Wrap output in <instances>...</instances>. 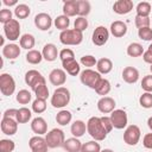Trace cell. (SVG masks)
<instances>
[{
  "label": "cell",
  "instance_id": "obj_58",
  "mask_svg": "<svg viewBox=\"0 0 152 152\" xmlns=\"http://www.w3.org/2000/svg\"><path fill=\"white\" fill-rule=\"evenodd\" d=\"M148 50H151V51H152V43L150 44V46H148Z\"/></svg>",
  "mask_w": 152,
  "mask_h": 152
},
{
  "label": "cell",
  "instance_id": "obj_25",
  "mask_svg": "<svg viewBox=\"0 0 152 152\" xmlns=\"http://www.w3.org/2000/svg\"><path fill=\"white\" fill-rule=\"evenodd\" d=\"M63 148L66 151V152H81V148H82V142L80 141L78 138H69L64 141V145H63Z\"/></svg>",
  "mask_w": 152,
  "mask_h": 152
},
{
  "label": "cell",
  "instance_id": "obj_9",
  "mask_svg": "<svg viewBox=\"0 0 152 152\" xmlns=\"http://www.w3.org/2000/svg\"><path fill=\"white\" fill-rule=\"evenodd\" d=\"M110 120L113 124V127L116 129H122L127 126L128 122V118H127V113L124 109H114L110 113Z\"/></svg>",
  "mask_w": 152,
  "mask_h": 152
},
{
  "label": "cell",
  "instance_id": "obj_36",
  "mask_svg": "<svg viewBox=\"0 0 152 152\" xmlns=\"http://www.w3.org/2000/svg\"><path fill=\"white\" fill-rule=\"evenodd\" d=\"M151 4L147 1H141L137 5L135 11H137V15L139 17H150L151 14Z\"/></svg>",
  "mask_w": 152,
  "mask_h": 152
},
{
  "label": "cell",
  "instance_id": "obj_3",
  "mask_svg": "<svg viewBox=\"0 0 152 152\" xmlns=\"http://www.w3.org/2000/svg\"><path fill=\"white\" fill-rule=\"evenodd\" d=\"M83 40V32L75 28H68L59 33V42L64 45H80Z\"/></svg>",
  "mask_w": 152,
  "mask_h": 152
},
{
  "label": "cell",
  "instance_id": "obj_52",
  "mask_svg": "<svg viewBox=\"0 0 152 152\" xmlns=\"http://www.w3.org/2000/svg\"><path fill=\"white\" fill-rule=\"evenodd\" d=\"M101 121H102V124H103L106 131L109 133V132L113 129V124H112L110 118H109V116H102V118H101Z\"/></svg>",
  "mask_w": 152,
  "mask_h": 152
},
{
  "label": "cell",
  "instance_id": "obj_22",
  "mask_svg": "<svg viewBox=\"0 0 152 152\" xmlns=\"http://www.w3.org/2000/svg\"><path fill=\"white\" fill-rule=\"evenodd\" d=\"M122 80L126 83H129V84H133V83L138 82V80H139L138 69H135L134 66H126L122 70Z\"/></svg>",
  "mask_w": 152,
  "mask_h": 152
},
{
  "label": "cell",
  "instance_id": "obj_4",
  "mask_svg": "<svg viewBox=\"0 0 152 152\" xmlns=\"http://www.w3.org/2000/svg\"><path fill=\"white\" fill-rule=\"evenodd\" d=\"M102 76L100 72H97V70H91V69H84L83 71H81L80 74V81L82 84L87 86L90 89L96 88V86L99 84V82L101 81Z\"/></svg>",
  "mask_w": 152,
  "mask_h": 152
},
{
  "label": "cell",
  "instance_id": "obj_41",
  "mask_svg": "<svg viewBox=\"0 0 152 152\" xmlns=\"http://www.w3.org/2000/svg\"><path fill=\"white\" fill-rule=\"evenodd\" d=\"M46 109V100L43 99H36L32 102V110L37 114H42Z\"/></svg>",
  "mask_w": 152,
  "mask_h": 152
},
{
  "label": "cell",
  "instance_id": "obj_46",
  "mask_svg": "<svg viewBox=\"0 0 152 152\" xmlns=\"http://www.w3.org/2000/svg\"><path fill=\"white\" fill-rule=\"evenodd\" d=\"M134 24L138 27V30L139 28H142V27H150L151 19H150V17H139V15H135Z\"/></svg>",
  "mask_w": 152,
  "mask_h": 152
},
{
  "label": "cell",
  "instance_id": "obj_51",
  "mask_svg": "<svg viewBox=\"0 0 152 152\" xmlns=\"http://www.w3.org/2000/svg\"><path fill=\"white\" fill-rule=\"evenodd\" d=\"M142 145L144 147L152 150V133H146L142 138Z\"/></svg>",
  "mask_w": 152,
  "mask_h": 152
},
{
  "label": "cell",
  "instance_id": "obj_43",
  "mask_svg": "<svg viewBox=\"0 0 152 152\" xmlns=\"http://www.w3.org/2000/svg\"><path fill=\"white\" fill-rule=\"evenodd\" d=\"M80 63H81L83 66H86L87 69H90L91 66H94V65L97 64V59H96L94 56H91V55H84V56L81 57Z\"/></svg>",
  "mask_w": 152,
  "mask_h": 152
},
{
  "label": "cell",
  "instance_id": "obj_19",
  "mask_svg": "<svg viewBox=\"0 0 152 152\" xmlns=\"http://www.w3.org/2000/svg\"><path fill=\"white\" fill-rule=\"evenodd\" d=\"M42 55H43V58L48 62H53L57 59V57H59V52L57 50V46L52 43H48L44 45Z\"/></svg>",
  "mask_w": 152,
  "mask_h": 152
},
{
  "label": "cell",
  "instance_id": "obj_24",
  "mask_svg": "<svg viewBox=\"0 0 152 152\" xmlns=\"http://www.w3.org/2000/svg\"><path fill=\"white\" fill-rule=\"evenodd\" d=\"M87 131V124L82 120H76L71 124V127H70V132L71 134L75 137V138H81L82 135H84Z\"/></svg>",
  "mask_w": 152,
  "mask_h": 152
},
{
  "label": "cell",
  "instance_id": "obj_10",
  "mask_svg": "<svg viewBox=\"0 0 152 152\" xmlns=\"http://www.w3.org/2000/svg\"><path fill=\"white\" fill-rule=\"evenodd\" d=\"M108 38H109V31L106 26H102V25L97 26L94 30L93 36H91V40L96 46L104 45L108 42Z\"/></svg>",
  "mask_w": 152,
  "mask_h": 152
},
{
  "label": "cell",
  "instance_id": "obj_54",
  "mask_svg": "<svg viewBox=\"0 0 152 152\" xmlns=\"http://www.w3.org/2000/svg\"><path fill=\"white\" fill-rule=\"evenodd\" d=\"M142 59H144V62L145 63H148L150 65L152 64V51L151 50H146V51H144V53H142Z\"/></svg>",
  "mask_w": 152,
  "mask_h": 152
},
{
  "label": "cell",
  "instance_id": "obj_8",
  "mask_svg": "<svg viewBox=\"0 0 152 152\" xmlns=\"http://www.w3.org/2000/svg\"><path fill=\"white\" fill-rule=\"evenodd\" d=\"M4 33H5V37L8 39V40H17L19 39V36H20V24L17 19H12L11 21H8L7 24L4 25Z\"/></svg>",
  "mask_w": 152,
  "mask_h": 152
},
{
  "label": "cell",
  "instance_id": "obj_6",
  "mask_svg": "<svg viewBox=\"0 0 152 152\" xmlns=\"http://www.w3.org/2000/svg\"><path fill=\"white\" fill-rule=\"evenodd\" d=\"M15 90V81L12 75L4 72L0 75V91L4 96H11Z\"/></svg>",
  "mask_w": 152,
  "mask_h": 152
},
{
  "label": "cell",
  "instance_id": "obj_44",
  "mask_svg": "<svg viewBox=\"0 0 152 152\" xmlns=\"http://www.w3.org/2000/svg\"><path fill=\"white\" fill-rule=\"evenodd\" d=\"M15 148V144L11 139H1L0 140V152H12Z\"/></svg>",
  "mask_w": 152,
  "mask_h": 152
},
{
  "label": "cell",
  "instance_id": "obj_28",
  "mask_svg": "<svg viewBox=\"0 0 152 152\" xmlns=\"http://www.w3.org/2000/svg\"><path fill=\"white\" fill-rule=\"evenodd\" d=\"M63 14L66 17L77 15V0H69L63 4Z\"/></svg>",
  "mask_w": 152,
  "mask_h": 152
},
{
  "label": "cell",
  "instance_id": "obj_55",
  "mask_svg": "<svg viewBox=\"0 0 152 152\" xmlns=\"http://www.w3.org/2000/svg\"><path fill=\"white\" fill-rule=\"evenodd\" d=\"M4 2V5H6V6H17V5H19L18 2H17V0H4L2 1Z\"/></svg>",
  "mask_w": 152,
  "mask_h": 152
},
{
  "label": "cell",
  "instance_id": "obj_14",
  "mask_svg": "<svg viewBox=\"0 0 152 152\" xmlns=\"http://www.w3.org/2000/svg\"><path fill=\"white\" fill-rule=\"evenodd\" d=\"M28 146L31 148V152H48V144L45 138L40 135H34L28 140Z\"/></svg>",
  "mask_w": 152,
  "mask_h": 152
},
{
  "label": "cell",
  "instance_id": "obj_53",
  "mask_svg": "<svg viewBox=\"0 0 152 152\" xmlns=\"http://www.w3.org/2000/svg\"><path fill=\"white\" fill-rule=\"evenodd\" d=\"M17 112H18V109H14V108L6 109V110L4 112V114H2V118H13V119H15Z\"/></svg>",
  "mask_w": 152,
  "mask_h": 152
},
{
  "label": "cell",
  "instance_id": "obj_21",
  "mask_svg": "<svg viewBox=\"0 0 152 152\" xmlns=\"http://www.w3.org/2000/svg\"><path fill=\"white\" fill-rule=\"evenodd\" d=\"M19 55H20V46L14 43L6 44L2 48V56L7 59H15L19 57Z\"/></svg>",
  "mask_w": 152,
  "mask_h": 152
},
{
  "label": "cell",
  "instance_id": "obj_47",
  "mask_svg": "<svg viewBox=\"0 0 152 152\" xmlns=\"http://www.w3.org/2000/svg\"><path fill=\"white\" fill-rule=\"evenodd\" d=\"M138 36L140 39L150 42L152 40V28L151 27H142L138 30Z\"/></svg>",
  "mask_w": 152,
  "mask_h": 152
},
{
  "label": "cell",
  "instance_id": "obj_18",
  "mask_svg": "<svg viewBox=\"0 0 152 152\" xmlns=\"http://www.w3.org/2000/svg\"><path fill=\"white\" fill-rule=\"evenodd\" d=\"M31 129L36 135H43L48 133V124L44 118L37 116L31 121Z\"/></svg>",
  "mask_w": 152,
  "mask_h": 152
},
{
  "label": "cell",
  "instance_id": "obj_20",
  "mask_svg": "<svg viewBox=\"0 0 152 152\" xmlns=\"http://www.w3.org/2000/svg\"><path fill=\"white\" fill-rule=\"evenodd\" d=\"M109 32L115 38H121L127 33V25L121 20H115V21H113L110 24Z\"/></svg>",
  "mask_w": 152,
  "mask_h": 152
},
{
  "label": "cell",
  "instance_id": "obj_23",
  "mask_svg": "<svg viewBox=\"0 0 152 152\" xmlns=\"http://www.w3.org/2000/svg\"><path fill=\"white\" fill-rule=\"evenodd\" d=\"M62 66H63V70L65 72H68L70 76H77L81 72L80 63L75 58L74 59L65 61V62H62Z\"/></svg>",
  "mask_w": 152,
  "mask_h": 152
},
{
  "label": "cell",
  "instance_id": "obj_50",
  "mask_svg": "<svg viewBox=\"0 0 152 152\" xmlns=\"http://www.w3.org/2000/svg\"><path fill=\"white\" fill-rule=\"evenodd\" d=\"M59 58L62 62H65V61H69V59H74L75 58V53L71 49H63L59 51Z\"/></svg>",
  "mask_w": 152,
  "mask_h": 152
},
{
  "label": "cell",
  "instance_id": "obj_12",
  "mask_svg": "<svg viewBox=\"0 0 152 152\" xmlns=\"http://www.w3.org/2000/svg\"><path fill=\"white\" fill-rule=\"evenodd\" d=\"M34 25L40 31H48L52 26V18L50 17V14H48L45 12L38 13L34 17Z\"/></svg>",
  "mask_w": 152,
  "mask_h": 152
},
{
  "label": "cell",
  "instance_id": "obj_45",
  "mask_svg": "<svg viewBox=\"0 0 152 152\" xmlns=\"http://www.w3.org/2000/svg\"><path fill=\"white\" fill-rule=\"evenodd\" d=\"M88 27V19L84 18V17H77L74 21V28L80 31V32H83L84 30H87Z\"/></svg>",
  "mask_w": 152,
  "mask_h": 152
},
{
  "label": "cell",
  "instance_id": "obj_29",
  "mask_svg": "<svg viewBox=\"0 0 152 152\" xmlns=\"http://www.w3.org/2000/svg\"><path fill=\"white\" fill-rule=\"evenodd\" d=\"M72 119V114L70 110L66 109H62L56 114V122L61 126H66L68 124H70Z\"/></svg>",
  "mask_w": 152,
  "mask_h": 152
},
{
  "label": "cell",
  "instance_id": "obj_11",
  "mask_svg": "<svg viewBox=\"0 0 152 152\" xmlns=\"http://www.w3.org/2000/svg\"><path fill=\"white\" fill-rule=\"evenodd\" d=\"M43 82H46L45 77L37 70L32 69V70H28L26 74H25V83L27 86H30V88L32 90H34L40 83Z\"/></svg>",
  "mask_w": 152,
  "mask_h": 152
},
{
  "label": "cell",
  "instance_id": "obj_48",
  "mask_svg": "<svg viewBox=\"0 0 152 152\" xmlns=\"http://www.w3.org/2000/svg\"><path fill=\"white\" fill-rule=\"evenodd\" d=\"M141 89L145 93H152V75H146L141 80Z\"/></svg>",
  "mask_w": 152,
  "mask_h": 152
},
{
  "label": "cell",
  "instance_id": "obj_59",
  "mask_svg": "<svg viewBox=\"0 0 152 152\" xmlns=\"http://www.w3.org/2000/svg\"><path fill=\"white\" fill-rule=\"evenodd\" d=\"M150 71H151V75H152V64H151V66H150Z\"/></svg>",
  "mask_w": 152,
  "mask_h": 152
},
{
  "label": "cell",
  "instance_id": "obj_30",
  "mask_svg": "<svg viewBox=\"0 0 152 152\" xmlns=\"http://www.w3.org/2000/svg\"><path fill=\"white\" fill-rule=\"evenodd\" d=\"M31 118H32V112L27 107H21L17 112L15 120L18 121V124H26L31 120Z\"/></svg>",
  "mask_w": 152,
  "mask_h": 152
},
{
  "label": "cell",
  "instance_id": "obj_7",
  "mask_svg": "<svg viewBox=\"0 0 152 152\" xmlns=\"http://www.w3.org/2000/svg\"><path fill=\"white\" fill-rule=\"evenodd\" d=\"M141 131L137 125H129L124 132V141L129 146H135L140 140Z\"/></svg>",
  "mask_w": 152,
  "mask_h": 152
},
{
  "label": "cell",
  "instance_id": "obj_27",
  "mask_svg": "<svg viewBox=\"0 0 152 152\" xmlns=\"http://www.w3.org/2000/svg\"><path fill=\"white\" fill-rule=\"evenodd\" d=\"M19 44H20V48L21 49H25V50H33L32 48L36 44V39H34V36L31 34V33H25L20 37L19 39Z\"/></svg>",
  "mask_w": 152,
  "mask_h": 152
},
{
  "label": "cell",
  "instance_id": "obj_38",
  "mask_svg": "<svg viewBox=\"0 0 152 152\" xmlns=\"http://www.w3.org/2000/svg\"><path fill=\"white\" fill-rule=\"evenodd\" d=\"M100 151H101V146L96 140H90L82 144L81 152H100Z\"/></svg>",
  "mask_w": 152,
  "mask_h": 152
},
{
  "label": "cell",
  "instance_id": "obj_17",
  "mask_svg": "<svg viewBox=\"0 0 152 152\" xmlns=\"http://www.w3.org/2000/svg\"><path fill=\"white\" fill-rule=\"evenodd\" d=\"M132 10H133V1L132 0H118L113 5V11L120 15L128 14Z\"/></svg>",
  "mask_w": 152,
  "mask_h": 152
},
{
  "label": "cell",
  "instance_id": "obj_32",
  "mask_svg": "<svg viewBox=\"0 0 152 152\" xmlns=\"http://www.w3.org/2000/svg\"><path fill=\"white\" fill-rule=\"evenodd\" d=\"M31 13V8L26 4H19L14 8V15L18 19H26Z\"/></svg>",
  "mask_w": 152,
  "mask_h": 152
},
{
  "label": "cell",
  "instance_id": "obj_1",
  "mask_svg": "<svg viewBox=\"0 0 152 152\" xmlns=\"http://www.w3.org/2000/svg\"><path fill=\"white\" fill-rule=\"evenodd\" d=\"M87 132L96 141L104 140L108 134V132L106 131V128L101 121V118H99V116L89 118V120L87 121Z\"/></svg>",
  "mask_w": 152,
  "mask_h": 152
},
{
  "label": "cell",
  "instance_id": "obj_35",
  "mask_svg": "<svg viewBox=\"0 0 152 152\" xmlns=\"http://www.w3.org/2000/svg\"><path fill=\"white\" fill-rule=\"evenodd\" d=\"M110 88H112L110 87V82L108 80H106V78H101V81L99 82V84L95 88V91L103 97V96H106V95L109 94Z\"/></svg>",
  "mask_w": 152,
  "mask_h": 152
},
{
  "label": "cell",
  "instance_id": "obj_26",
  "mask_svg": "<svg viewBox=\"0 0 152 152\" xmlns=\"http://www.w3.org/2000/svg\"><path fill=\"white\" fill-rule=\"evenodd\" d=\"M96 69H97V72H100L101 75H106V74H109L113 69V62L107 58V57H103V58H100L97 61V64H96Z\"/></svg>",
  "mask_w": 152,
  "mask_h": 152
},
{
  "label": "cell",
  "instance_id": "obj_2",
  "mask_svg": "<svg viewBox=\"0 0 152 152\" xmlns=\"http://www.w3.org/2000/svg\"><path fill=\"white\" fill-rule=\"evenodd\" d=\"M70 91L65 87H58L51 95V104L53 108H64L70 102Z\"/></svg>",
  "mask_w": 152,
  "mask_h": 152
},
{
  "label": "cell",
  "instance_id": "obj_57",
  "mask_svg": "<svg viewBox=\"0 0 152 152\" xmlns=\"http://www.w3.org/2000/svg\"><path fill=\"white\" fill-rule=\"evenodd\" d=\"M100 152H114L113 150H110V148H104V150H101Z\"/></svg>",
  "mask_w": 152,
  "mask_h": 152
},
{
  "label": "cell",
  "instance_id": "obj_42",
  "mask_svg": "<svg viewBox=\"0 0 152 152\" xmlns=\"http://www.w3.org/2000/svg\"><path fill=\"white\" fill-rule=\"evenodd\" d=\"M139 104L146 109L152 108V93H142L139 97Z\"/></svg>",
  "mask_w": 152,
  "mask_h": 152
},
{
  "label": "cell",
  "instance_id": "obj_40",
  "mask_svg": "<svg viewBox=\"0 0 152 152\" xmlns=\"http://www.w3.org/2000/svg\"><path fill=\"white\" fill-rule=\"evenodd\" d=\"M33 91H34V94H36V99H43V100H46L48 96H49V89H48L46 82L40 83Z\"/></svg>",
  "mask_w": 152,
  "mask_h": 152
},
{
  "label": "cell",
  "instance_id": "obj_13",
  "mask_svg": "<svg viewBox=\"0 0 152 152\" xmlns=\"http://www.w3.org/2000/svg\"><path fill=\"white\" fill-rule=\"evenodd\" d=\"M0 126L1 132L6 135H14L18 131V121L13 118H2Z\"/></svg>",
  "mask_w": 152,
  "mask_h": 152
},
{
  "label": "cell",
  "instance_id": "obj_34",
  "mask_svg": "<svg viewBox=\"0 0 152 152\" xmlns=\"http://www.w3.org/2000/svg\"><path fill=\"white\" fill-rule=\"evenodd\" d=\"M25 58H26V62L30 63V64H39L42 62V59H44L42 52L38 51V50H34V49L33 50H30L26 53Z\"/></svg>",
  "mask_w": 152,
  "mask_h": 152
},
{
  "label": "cell",
  "instance_id": "obj_5",
  "mask_svg": "<svg viewBox=\"0 0 152 152\" xmlns=\"http://www.w3.org/2000/svg\"><path fill=\"white\" fill-rule=\"evenodd\" d=\"M45 140H46V144H48L49 148L63 147L64 141H65V135H64V132L61 128H52L50 132L46 133Z\"/></svg>",
  "mask_w": 152,
  "mask_h": 152
},
{
  "label": "cell",
  "instance_id": "obj_31",
  "mask_svg": "<svg viewBox=\"0 0 152 152\" xmlns=\"http://www.w3.org/2000/svg\"><path fill=\"white\" fill-rule=\"evenodd\" d=\"M91 6L90 2L87 0H77V15L78 17H87L90 13Z\"/></svg>",
  "mask_w": 152,
  "mask_h": 152
},
{
  "label": "cell",
  "instance_id": "obj_56",
  "mask_svg": "<svg viewBox=\"0 0 152 152\" xmlns=\"http://www.w3.org/2000/svg\"><path fill=\"white\" fill-rule=\"evenodd\" d=\"M147 126H148V128L152 131V116H150V118L147 119Z\"/></svg>",
  "mask_w": 152,
  "mask_h": 152
},
{
  "label": "cell",
  "instance_id": "obj_33",
  "mask_svg": "<svg viewBox=\"0 0 152 152\" xmlns=\"http://www.w3.org/2000/svg\"><path fill=\"white\" fill-rule=\"evenodd\" d=\"M126 52L129 57H140L144 53V49H142V45L139 43H131L127 46Z\"/></svg>",
  "mask_w": 152,
  "mask_h": 152
},
{
  "label": "cell",
  "instance_id": "obj_49",
  "mask_svg": "<svg viewBox=\"0 0 152 152\" xmlns=\"http://www.w3.org/2000/svg\"><path fill=\"white\" fill-rule=\"evenodd\" d=\"M12 11L10 8H4L0 11V23H2L4 25L7 24L8 21L12 20Z\"/></svg>",
  "mask_w": 152,
  "mask_h": 152
},
{
  "label": "cell",
  "instance_id": "obj_39",
  "mask_svg": "<svg viewBox=\"0 0 152 152\" xmlns=\"http://www.w3.org/2000/svg\"><path fill=\"white\" fill-rule=\"evenodd\" d=\"M32 99V95L28 90L26 89H21L17 93V96H15V100L17 102H19L20 104H27Z\"/></svg>",
  "mask_w": 152,
  "mask_h": 152
},
{
  "label": "cell",
  "instance_id": "obj_15",
  "mask_svg": "<svg viewBox=\"0 0 152 152\" xmlns=\"http://www.w3.org/2000/svg\"><path fill=\"white\" fill-rule=\"evenodd\" d=\"M49 81L52 86L58 88L66 82V72L63 69H53L49 74Z\"/></svg>",
  "mask_w": 152,
  "mask_h": 152
},
{
  "label": "cell",
  "instance_id": "obj_16",
  "mask_svg": "<svg viewBox=\"0 0 152 152\" xmlns=\"http://www.w3.org/2000/svg\"><path fill=\"white\" fill-rule=\"evenodd\" d=\"M115 100L110 96H103L97 101V109L103 114H109L115 109Z\"/></svg>",
  "mask_w": 152,
  "mask_h": 152
},
{
  "label": "cell",
  "instance_id": "obj_37",
  "mask_svg": "<svg viewBox=\"0 0 152 152\" xmlns=\"http://www.w3.org/2000/svg\"><path fill=\"white\" fill-rule=\"evenodd\" d=\"M53 24H55L56 28L61 30V32H62V31H65V30H68V28H69L70 19H69V17H66V15L62 14V15H58V17L55 19Z\"/></svg>",
  "mask_w": 152,
  "mask_h": 152
}]
</instances>
